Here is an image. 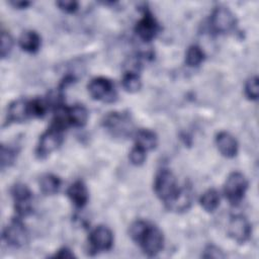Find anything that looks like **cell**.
<instances>
[{"instance_id": "6da1fadb", "label": "cell", "mask_w": 259, "mask_h": 259, "mask_svg": "<svg viewBox=\"0 0 259 259\" xmlns=\"http://www.w3.org/2000/svg\"><path fill=\"white\" fill-rule=\"evenodd\" d=\"M103 127L116 138H126L134 132V123L128 113L113 111L107 113L102 120Z\"/></svg>"}, {"instance_id": "7a4b0ae2", "label": "cell", "mask_w": 259, "mask_h": 259, "mask_svg": "<svg viewBox=\"0 0 259 259\" xmlns=\"http://www.w3.org/2000/svg\"><path fill=\"white\" fill-rule=\"evenodd\" d=\"M177 179L169 169H161L155 176L154 191L156 195L166 204L178 192Z\"/></svg>"}, {"instance_id": "3957f363", "label": "cell", "mask_w": 259, "mask_h": 259, "mask_svg": "<svg viewBox=\"0 0 259 259\" xmlns=\"http://www.w3.org/2000/svg\"><path fill=\"white\" fill-rule=\"evenodd\" d=\"M143 252L149 257L157 256L164 247V235L155 225H147L144 233L137 241Z\"/></svg>"}, {"instance_id": "277c9868", "label": "cell", "mask_w": 259, "mask_h": 259, "mask_svg": "<svg viewBox=\"0 0 259 259\" xmlns=\"http://www.w3.org/2000/svg\"><path fill=\"white\" fill-rule=\"evenodd\" d=\"M65 130L52 123L51 126L39 137L35 155L38 159H46L56 151L63 142V133Z\"/></svg>"}, {"instance_id": "5b68a950", "label": "cell", "mask_w": 259, "mask_h": 259, "mask_svg": "<svg viewBox=\"0 0 259 259\" xmlns=\"http://www.w3.org/2000/svg\"><path fill=\"white\" fill-rule=\"evenodd\" d=\"M248 189V180L241 172H232L224 184V194L230 203L236 205L242 201Z\"/></svg>"}, {"instance_id": "8992f818", "label": "cell", "mask_w": 259, "mask_h": 259, "mask_svg": "<svg viewBox=\"0 0 259 259\" xmlns=\"http://www.w3.org/2000/svg\"><path fill=\"white\" fill-rule=\"evenodd\" d=\"M2 240L10 247L20 248L28 241V232L21 218L12 219L2 231Z\"/></svg>"}, {"instance_id": "52a82bcc", "label": "cell", "mask_w": 259, "mask_h": 259, "mask_svg": "<svg viewBox=\"0 0 259 259\" xmlns=\"http://www.w3.org/2000/svg\"><path fill=\"white\" fill-rule=\"evenodd\" d=\"M11 196L18 218L27 217L32 212V192L27 185L16 183L11 188Z\"/></svg>"}, {"instance_id": "ba28073f", "label": "cell", "mask_w": 259, "mask_h": 259, "mask_svg": "<svg viewBox=\"0 0 259 259\" xmlns=\"http://www.w3.org/2000/svg\"><path fill=\"white\" fill-rule=\"evenodd\" d=\"M88 245L90 254L108 251L113 245V234L107 227L97 226L89 234Z\"/></svg>"}, {"instance_id": "9c48e42d", "label": "cell", "mask_w": 259, "mask_h": 259, "mask_svg": "<svg viewBox=\"0 0 259 259\" xmlns=\"http://www.w3.org/2000/svg\"><path fill=\"white\" fill-rule=\"evenodd\" d=\"M236 17L233 12L224 6L215 7L210 14V27L217 33H226L236 26Z\"/></svg>"}, {"instance_id": "30bf717a", "label": "cell", "mask_w": 259, "mask_h": 259, "mask_svg": "<svg viewBox=\"0 0 259 259\" xmlns=\"http://www.w3.org/2000/svg\"><path fill=\"white\" fill-rule=\"evenodd\" d=\"M90 96L95 100L112 102L115 99V90L113 83L105 77L93 78L87 86Z\"/></svg>"}, {"instance_id": "8fae6325", "label": "cell", "mask_w": 259, "mask_h": 259, "mask_svg": "<svg viewBox=\"0 0 259 259\" xmlns=\"http://www.w3.org/2000/svg\"><path fill=\"white\" fill-rule=\"evenodd\" d=\"M228 234L238 244H244L251 238V224L246 217L235 214L231 217L228 223Z\"/></svg>"}, {"instance_id": "7c38bea8", "label": "cell", "mask_w": 259, "mask_h": 259, "mask_svg": "<svg viewBox=\"0 0 259 259\" xmlns=\"http://www.w3.org/2000/svg\"><path fill=\"white\" fill-rule=\"evenodd\" d=\"M159 30L160 26L156 18L148 9L145 10L143 17L135 26L136 34L144 41H151L156 37Z\"/></svg>"}, {"instance_id": "4fadbf2b", "label": "cell", "mask_w": 259, "mask_h": 259, "mask_svg": "<svg viewBox=\"0 0 259 259\" xmlns=\"http://www.w3.org/2000/svg\"><path fill=\"white\" fill-rule=\"evenodd\" d=\"M28 118H31L29 100L19 98L8 105L5 124H10L13 122H23Z\"/></svg>"}, {"instance_id": "5bb4252c", "label": "cell", "mask_w": 259, "mask_h": 259, "mask_svg": "<svg viewBox=\"0 0 259 259\" xmlns=\"http://www.w3.org/2000/svg\"><path fill=\"white\" fill-rule=\"evenodd\" d=\"M215 145L220 153L226 158H234L238 154L237 140L228 132H220L215 136Z\"/></svg>"}, {"instance_id": "9a60e30c", "label": "cell", "mask_w": 259, "mask_h": 259, "mask_svg": "<svg viewBox=\"0 0 259 259\" xmlns=\"http://www.w3.org/2000/svg\"><path fill=\"white\" fill-rule=\"evenodd\" d=\"M191 203H192L191 187L184 185L182 187H179L178 192L168 203H166V206L168 209H171L174 211H185L190 207Z\"/></svg>"}, {"instance_id": "2e32d148", "label": "cell", "mask_w": 259, "mask_h": 259, "mask_svg": "<svg viewBox=\"0 0 259 259\" xmlns=\"http://www.w3.org/2000/svg\"><path fill=\"white\" fill-rule=\"evenodd\" d=\"M67 195L72 203L78 208L84 207L89 199V192L87 186L81 180H76L69 186L67 190Z\"/></svg>"}, {"instance_id": "e0dca14e", "label": "cell", "mask_w": 259, "mask_h": 259, "mask_svg": "<svg viewBox=\"0 0 259 259\" xmlns=\"http://www.w3.org/2000/svg\"><path fill=\"white\" fill-rule=\"evenodd\" d=\"M157 144H158V138L153 131L147 130V128H141L136 132L135 145L142 148L146 152L154 150Z\"/></svg>"}, {"instance_id": "ac0fdd59", "label": "cell", "mask_w": 259, "mask_h": 259, "mask_svg": "<svg viewBox=\"0 0 259 259\" xmlns=\"http://www.w3.org/2000/svg\"><path fill=\"white\" fill-rule=\"evenodd\" d=\"M67 119L69 125L75 127H82L87 123L88 111L85 106L80 104L67 107Z\"/></svg>"}, {"instance_id": "d6986e66", "label": "cell", "mask_w": 259, "mask_h": 259, "mask_svg": "<svg viewBox=\"0 0 259 259\" xmlns=\"http://www.w3.org/2000/svg\"><path fill=\"white\" fill-rule=\"evenodd\" d=\"M41 45L39 34L34 30H25L19 37V47L26 53H36Z\"/></svg>"}, {"instance_id": "ffe728a7", "label": "cell", "mask_w": 259, "mask_h": 259, "mask_svg": "<svg viewBox=\"0 0 259 259\" xmlns=\"http://www.w3.org/2000/svg\"><path fill=\"white\" fill-rule=\"evenodd\" d=\"M61 184V179L52 173H47L39 179V188L46 195L56 194L60 190Z\"/></svg>"}, {"instance_id": "44dd1931", "label": "cell", "mask_w": 259, "mask_h": 259, "mask_svg": "<svg viewBox=\"0 0 259 259\" xmlns=\"http://www.w3.org/2000/svg\"><path fill=\"white\" fill-rule=\"evenodd\" d=\"M220 193L214 188H209L202 193L199 198L201 207L207 212H213L220 205Z\"/></svg>"}, {"instance_id": "7402d4cb", "label": "cell", "mask_w": 259, "mask_h": 259, "mask_svg": "<svg viewBox=\"0 0 259 259\" xmlns=\"http://www.w3.org/2000/svg\"><path fill=\"white\" fill-rule=\"evenodd\" d=\"M121 85L126 92L136 93L142 88V81L137 72L126 71L122 76Z\"/></svg>"}, {"instance_id": "603a6c76", "label": "cell", "mask_w": 259, "mask_h": 259, "mask_svg": "<svg viewBox=\"0 0 259 259\" xmlns=\"http://www.w3.org/2000/svg\"><path fill=\"white\" fill-rule=\"evenodd\" d=\"M204 58L202 49L196 45H192L186 51L185 63L189 67H198L204 61Z\"/></svg>"}, {"instance_id": "cb8c5ba5", "label": "cell", "mask_w": 259, "mask_h": 259, "mask_svg": "<svg viewBox=\"0 0 259 259\" xmlns=\"http://www.w3.org/2000/svg\"><path fill=\"white\" fill-rule=\"evenodd\" d=\"M17 150L9 145L1 146V169L10 167L16 160Z\"/></svg>"}, {"instance_id": "d4e9b609", "label": "cell", "mask_w": 259, "mask_h": 259, "mask_svg": "<svg viewBox=\"0 0 259 259\" xmlns=\"http://www.w3.org/2000/svg\"><path fill=\"white\" fill-rule=\"evenodd\" d=\"M245 95L250 100H257L259 96V85H258V77L252 76L250 77L245 84Z\"/></svg>"}, {"instance_id": "484cf974", "label": "cell", "mask_w": 259, "mask_h": 259, "mask_svg": "<svg viewBox=\"0 0 259 259\" xmlns=\"http://www.w3.org/2000/svg\"><path fill=\"white\" fill-rule=\"evenodd\" d=\"M13 47V38L9 32L1 31V58L5 59L9 56Z\"/></svg>"}, {"instance_id": "4316f807", "label": "cell", "mask_w": 259, "mask_h": 259, "mask_svg": "<svg viewBox=\"0 0 259 259\" xmlns=\"http://www.w3.org/2000/svg\"><path fill=\"white\" fill-rule=\"evenodd\" d=\"M146 158H147V152L136 145L132 148L128 155V159L131 163L136 166H140L144 164V162L146 161Z\"/></svg>"}, {"instance_id": "83f0119b", "label": "cell", "mask_w": 259, "mask_h": 259, "mask_svg": "<svg viewBox=\"0 0 259 259\" xmlns=\"http://www.w3.org/2000/svg\"><path fill=\"white\" fill-rule=\"evenodd\" d=\"M201 256L203 258H224L226 255L219 247L214 245H207L203 250V254Z\"/></svg>"}, {"instance_id": "f1b7e54d", "label": "cell", "mask_w": 259, "mask_h": 259, "mask_svg": "<svg viewBox=\"0 0 259 259\" xmlns=\"http://www.w3.org/2000/svg\"><path fill=\"white\" fill-rule=\"evenodd\" d=\"M59 8L67 13H73L75 11H77L78 9V2L76 1H70V0H65V1H58L56 3Z\"/></svg>"}, {"instance_id": "f546056e", "label": "cell", "mask_w": 259, "mask_h": 259, "mask_svg": "<svg viewBox=\"0 0 259 259\" xmlns=\"http://www.w3.org/2000/svg\"><path fill=\"white\" fill-rule=\"evenodd\" d=\"M54 258H74L75 255L74 253L67 247H63L61 249H59L54 255Z\"/></svg>"}, {"instance_id": "4dcf8cb0", "label": "cell", "mask_w": 259, "mask_h": 259, "mask_svg": "<svg viewBox=\"0 0 259 259\" xmlns=\"http://www.w3.org/2000/svg\"><path fill=\"white\" fill-rule=\"evenodd\" d=\"M10 4L15 8L22 9V8H26L27 6H29L30 2H28V1H11Z\"/></svg>"}]
</instances>
